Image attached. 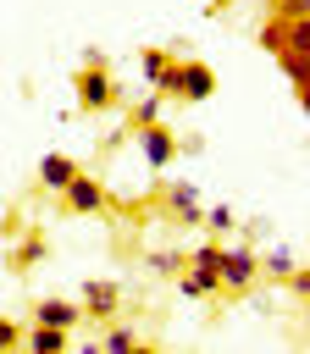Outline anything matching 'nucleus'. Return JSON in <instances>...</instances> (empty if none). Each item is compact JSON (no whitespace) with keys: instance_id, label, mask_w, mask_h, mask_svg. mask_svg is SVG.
<instances>
[{"instance_id":"obj_1","label":"nucleus","mask_w":310,"mask_h":354,"mask_svg":"<svg viewBox=\"0 0 310 354\" xmlns=\"http://www.w3.org/2000/svg\"><path fill=\"white\" fill-rule=\"evenodd\" d=\"M166 100H183V105H199V100H210L216 94V72L205 66V61H172L166 66V77L155 83Z\"/></svg>"},{"instance_id":"obj_2","label":"nucleus","mask_w":310,"mask_h":354,"mask_svg":"<svg viewBox=\"0 0 310 354\" xmlns=\"http://www.w3.org/2000/svg\"><path fill=\"white\" fill-rule=\"evenodd\" d=\"M255 277H260V254H255L249 243L221 249V260H216V282H221L227 293H249V288H255Z\"/></svg>"},{"instance_id":"obj_3","label":"nucleus","mask_w":310,"mask_h":354,"mask_svg":"<svg viewBox=\"0 0 310 354\" xmlns=\"http://www.w3.org/2000/svg\"><path fill=\"white\" fill-rule=\"evenodd\" d=\"M111 100H116L111 72H105V66H83V72H78V105H83V111H105Z\"/></svg>"},{"instance_id":"obj_4","label":"nucleus","mask_w":310,"mask_h":354,"mask_svg":"<svg viewBox=\"0 0 310 354\" xmlns=\"http://www.w3.org/2000/svg\"><path fill=\"white\" fill-rule=\"evenodd\" d=\"M138 155L161 171V166H172V155H177V133L172 127H161V122H144L138 127Z\"/></svg>"},{"instance_id":"obj_5","label":"nucleus","mask_w":310,"mask_h":354,"mask_svg":"<svg viewBox=\"0 0 310 354\" xmlns=\"http://www.w3.org/2000/svg\"><path fill=\"white\" fill-rule=\"evenodd\" d=\"M61 199H66V210H78V216H94V210L105 205V188H100V177H83V171H72V183L61 188Z\"/></svg>"},{"instance_id":"obj_6","label":"nucleus","mask_w":310,"mask_h":354,"mask_svg":"<svg viewBox=\"0 0 310 354\" xmlns=\"http://www.w3.org/2000/svg\"><path fill=\"white\" fill-rule=\"evenodd\" d=\"M116 304H122V288L116 282H105V277H89L83 282V315L105 321V315H116Z\"/></svg>"},{"instance_id":"obj_7","label":"nucleus","mask_w":310,"mask_h":354,"mask_svg":"<svg viewBox=\"0 0 310 354\" xmlns=\"http://www.w3.org/2000/svg\"><path fill=\"white\" fill-rule=\"evenodd\" d=\"M33 321H39V326H61V332H72V326L83 321V310H78L72 299H39V304H33Z\"/></svg>"},{"instance_id":"obj_8","label":"nucleus","mask_w":310,"mask_h":354,"mask_svg":"<svg viewBox=\"0 0 310 354\" xmlns=\"http://www.w3.org/2000/svg\"><path fill=\"white\" fill-rule=\"evenodd\" d=\"M166 210L177 216V221H199V188L194 183H166Z\"/></svg>"},{"instance_id":"obj_9","label":"nucleus","mask_w":310,"mask_h":354,"mask_svg":"<svg viewBox=\"0 0 310 354\" xmlns=\"http://www.w3.org/2000/svg\"><path fill=\"white\" fill-rule=\"evenodd\" d=\"M72 171H78V160H72V155H55V149H50V155L39 160V183H44V188H55V194L72 183Z\"/></svg>"},{"instance_id":"obj_10","label":"nucleus","mask_w":310,"mask_h":354,"mask_svg":"<svg viewBox=\"0 0 310 354\" xmlns=\"http://www.w3.org/2000/svg\"><path fill=\"white\" fill-rule=\"evenodd\" d=\"M277 66L288 72L293 94H304V88H310V55H299V50H277Z\"/></svg>"},{"instance_id":"obj_11","label":"nucleus","mask_w":310,"mask_h":354,"mask_svg":"<svg viewBox=\"0 0 310 354\" xmlns=\"http://www.w3.org/2000/svg\"><path fill=\"white\" fill-rule=\"evenodd\" d=\"M177 288H183L188 299H210V293H216L221 282H216V271H199V266H188V271L177 277Z\"/></svg>"},{"instance_id":"obj_12","label":"nucleus","mask_w":310,"mask_h":354,"mask_svg":"<svg viewBox=\"0 0 310 354\" xmlns=\"http://www.w3.org/2000/svg\"><path fill=\"white\" fill-rule=\"evenodd\" d=\"M22 343H28L33 354H61V348H66V332H61V326H39V321H33V332H28Z\"/></svg>"},{"instance_id":"obj_13","label":"nucleus","mask_w":310,"mask_h":354,"mask_svg":"<svg viewBox=\"0 0 310 354\" xmlns=\"http://www.w3.org/2000/svg\"><path fill=\"white\" fill-rule=\"evenodd\" d=\"M166 66H172V50H144V55H138V72H144V83H149V88L166 77Z\"/></svg>"},{"instance_id":"obj_14","label":"nucleus","mask_w":310,"mask_h":354,"mask_svg":"<svg viewBox=\"0 0 310 354\" xmlns=\"http://www.w3.org/2000/svg\"><path fill=\"white\" fill-rule=\"evenodd\" d=\"M293 266H299V260H293V249H282V243H271V249H266V260H260V271H266V277H288Z\"/></svg>"},{"instance_id":"obj_15","label":"nucleus","mask_w":310,"mask_h":354,"mask_svg":"<svg viewBox=\"0 0 310 354\" xmlns=\"http://www.w3.org/2000/svg\"><path fill=\"white\" fill-rule=\"evenodd\" d=\"M199 221H205L210 232H232V227H238V210H232V205H210V210H199Z\"/></svg>"},{"instance_id":"obj_16","label":"nucleus","mask_w":310,"mask_h":354,"mask_svg":"<svg viewBox=\"0 0 310 354\" xmlns=\"http://www.w3.org/2000/svg\"><path fill=\"white\" fill-rule=\"evenodd\" d=\"M161 100H166L161 88H155V94H144V100L133 105V127H144V122H161Z\"/></svg>"},{"instance_id":"obj_17","label":"nucleus","mask_w":310,"mask_h":354,"mask_svg":"<svg viewBox=\"0 0 310 354\" xmlns=\"http://www.w3.org/2000/svg\"><path fill=\"white\" fill-rule=\"evenodd\" d=\"M149 271H155V277H177V271H183V254H177V249H155V254H149Z\"/></svg>"},{"instance_id":"obj_18","label":"nucleus","mask_w":310,"mask_h":354,"mask_svg":"<svg viewBox=\"0 0 310 354\" xmlns=\"http://www.w3.org/2000/svg\"><path fill=\"white\" fill-rule=\"evenodd\" d=\"M260 50H266V55L282 50V17H266V28H260Z\"/></svg>"},{"instance_id":"obj_19","label":"nucleus","mask_w":310,"mask_h":354,"mask_svg":"<svg viewBox=\"0 0 310 354\" xmlns=\"http://www.w3.org/2000/svg\"><path fill=\"white\" fill-rule=\"evenodd\" d=\"M216 260H221V243H199L183 266H199V271H216Z\"/></svg>"},{"instance_id":"obj_20","label":"nucleus","mask_w":310,"mask_h":354,"mask_svg":"<svg viewBox=\"0 0 310 354\" xmlns=\"http://www.w3.org/2000/svg\"><path fill=\"white\" fill-rule=\"evenodd\" d=\"M105 348H111V354H127V348H138V337H133L127 326H111V332H105Z\"/></svg>"},{"instance_id":"obj_21","label":"nucleus","mask_w":310,"mask_h":354,"mask_svg":"<svg viewBox=\"0 0 310 354\" xmlns=\"http://www.w3.org/2000/svg\"><path fill=\"white\" fill-rule=\"evenodd\" d=\"M282 282H288V288H293L299 299H310V271H304V266H293V271H288Z\"/></svg>"},{"instance_id":"obj_22","label":"nucleus","mask_w":310,"mask_h":354,"mask_svg":"<svg viewBox=\"0 0 310 354\" xmlns=\"http://www.w3.org/2000/svg\"><path fill=\"white\" fill-rule=\"evenodd\" d=\"M271 17H310V0H277Z\"/></svg>"},{"instance_id":"obj_23","label":"nucleus","mask_w":310,"mask_h":354,"mask_svg":"<svg viewBox=\"0 0 310 354\" xmlns=\"http://www.w3.org/2000/svg\"><path fill=\"white\" fill-rule=\"evenodd\" d=\"M39 254H44V238H28V243L17 249V266H28V260H39Z\"/></svg>"},{"instance_id":"obj_24","label":"nucleus","mask_w":310,"mask_h":354,"mask_svg":"<svg viewBox=\"0 0 310 354\" xmlns=\"http://www.w3.org/2000/svg\"><path fill=\"white\" fill-rule=\"evenodd\" d=\"M11 343H22V332H17L11 321H0V348H11Z\"/></svg>"}]
</instances>
